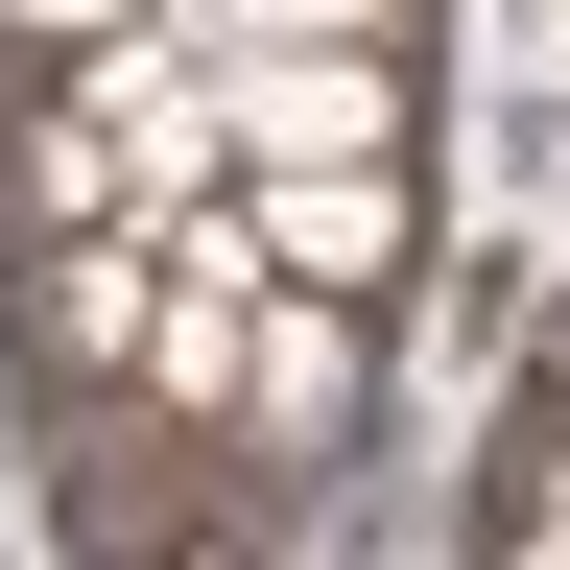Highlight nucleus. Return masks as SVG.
Returning a JSON list of instances; mask_svg holds the SVG:
<instances>
[{
    "mask_svg": "<svg viewBox=\"0 0 570 570\" xmlns=\"http://www.w3.org/2000/svg\"><path fill=\"white\" fill-rule=\"evenodd\" d=\"M356 404H381L356 285H285V262H262V309H238V404H214V428H262V475H333V452H356Z\"/></svg>",
    "mask_w": 570,
    "mask_h": 570,
    "instance_id": "obj_1",
    "label": "nucleus"
},
{
    "mask_svg": "<svg viewBox=\"0 0 570 570\" xmlns=\"http://www.w3.org/2000/svg\"><path fill=\"white\" fill-rule=\"evenodd\" d=\"M404 142V48H214V167H356Z\"/></svg>",
    "mask_w": 570,
    "mask_h": 570,
    "instance_id": "obj_2",
    "label": "nucleus"
},
{
    "mask_svg": "<svg viewBox=\"0 0 570 570\" xmlns=\"http://www.w3.org/2000/svg\"><path fill=\"white\" fill-rule=\"evenodd\" d=\"M0 24H24V48H96V24H119V0H0Z\"/></svg>",
    "mask_w": 570,
    "mask_h": 570,
    "instance_id": "obj_4",
    "label": "nucleus"
},
{
    "mask_svg": "<svg viewBox=\"0 0 570 570\" xmlns=\"http://www.w3.org/2000/svg\"><path fill=\"white\" fill-rule=\"evenodd\" d=\"M238 214H262L285 285H381L404 262V142H356V167H238Z\"/></svg>",
    "mask_w": 570,
    "mask_h": 570,
    "instance_id": "obj_3",
    "label": "nucleus"
}]
</instances>
